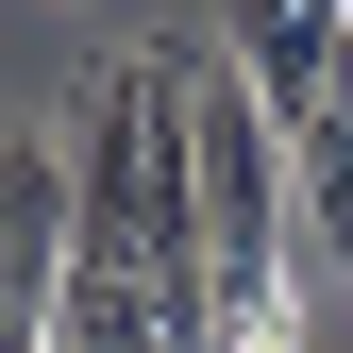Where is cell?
Listing matches in <instances>:
<instances>
[{"mask_svg": "<svg viewBox=\"0 0 353 353\" xmlns=\"http://www.w3.org/2000/svg\"><path fill=\"white\" fill-rule=\"evenodd\" d=\"M336 51H353V0H219V68L252 84L270 118H303L336 84Z\"/></svg>", "mask_w": 353, "mask_h": 353, "instance_id": "3", "label": "cell"}, {"mask_svg": "<svg viewBox=\"0 0 353 353\" xmlns=\"http://www.w3.org/2000/svg\"><path fill=\"white\" fill-rule=\"evenodd\" d=\"M51 286H68V135L0 118V353H51Z\"/></svg>", "mask_w": 353, "mask_h": 353, "instance_id": "2", "label": "cell"}, {"mask_svg": "<svg viewBox=\"0 0 353 353\" xmlns=\"http://www.w3.org/2000/svg\"><path fill=\"white\" fill-rule=\"evenodd\" d=\"M185 84H202V34H152V51L101 68L68 135V252L84 270H152L202 303V168H185Z\"/></svg>", "mask_w": 353, "mask_h": 353, "instance_id": "1", "label": "cell"}, {"mask_svg": "<svg viewBox=\"0 0 353 353\" xmlns=\"http://www.w3.org/2000/svg\"><path fill=\"white\" fill-rule=\"evenodd\" d=\"M270 353H353V336H336V303H303V320H286Z\"/></svg>", "mask_w": 353, "mask_h": 353, "instance_id": "4", "label": "cell"}]
</instances>
